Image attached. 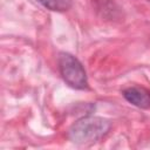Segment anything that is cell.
Masks as SVG:
<instances>
[{"mask_svg":"<svg viewBox=\"0 0 150 150\" xmlns=\"http://www.w3.org/2000/svg\"><path fill=\"white\" fill-rule=\"evenodd\" d=\"M45 8L53 12H66L73 6L71 0H36Z\"/></svg>","mask_w":150,"mask_h":150,"instance_id":"277c9868","label":"cell"},{"mask_svg":"<svg viewBox=\"0 0 150 150\" xmlns=\"http://www.w3.org/2000/svg\"><path fill=\"white\" fill-rule=\"evenodd\" d=\"M57 64L61 77L69 87L79 90L88 88L87 73L77 57L70 53L61 52L57 57Z\"/></svg>","mask_w":150,"mask_h":150,"instance_id":"7a4b0ae2","label":"cell"},{"mask_svg":"<svg viewBox=\"0 0 150 150\" xmlns=\"http://www.w3.org/2000/svg\"><path fill=\"white\" fill-rule=\"evenodd\" d=\"M104 12H102V16H108V18H115L117 14V9H120L112 1L110 0H97L96 1V9H103Z\"/></svg>","mask_w":150,"mask_h":150,"instance_id":"5b68a950","label":"cell"},{"mask_svg":"<svg viewBox=\"0 0 150 150\" xmlns=\"http://www.w3.org/2000/svg\"><path fill=\"white\" fill-rule=\"evenodd\" d=\"M110 128L111 122L104 117L83 116L69 127L67 136L73 143L90 144L102 139Z\"/></svg>","mask_w":150,"mask_h":150,"instance_id":"6da1fadb","label":"cell"},{"mask_svg":"<svg viewBox=\"0 0 150 150\" xmlns=\"http://www.w3.org/2000/svg\"><path fill=\"white\" fill-rule=\"evenodd\" d=\"M123 97L132 105L142 109L150 108V91L143 87H128L122 90Z\"/></svg>","mask_w":150,"mask_h":150,"instance_id":"3957f363","label":"cell"}]
</instances>
